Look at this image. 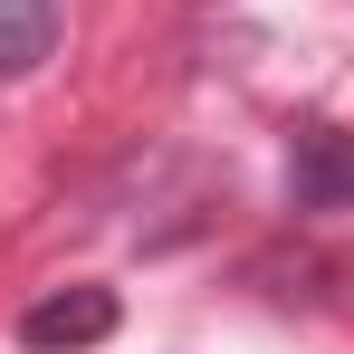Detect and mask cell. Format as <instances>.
<instances>
[{
	"instance_id": "cell-1",
	"label": "cell",
	"mask_w": 354,
	"mask_h": 354,
	"mask_svg": "<svg viewBox=\"0 0 354 354\" xmlns=\"http://www.w3.org/2000/svg\"><path fill=\"white\" fill-rule=\"evenodd\" d=\"M115 316H124L115 288H86V278H77V288H48L29 316H19V345L29 354H86V345L115 335Z\"/></svg>"
},
{
	"instance_id": "cell-2",
	"label": "cell",
	"mask_w": 354,
	"mask_h": 354,
	"mask_svg": "<svg viewBox=\"0 0 354 354\" xmlns=\"http://www.w3.org/2000/svg\"><path fill=\"white\" fill-rule=\"evenodd\" d=\"M288 201L297 211H354V134L345 124H297L288 134Z\"/></svg>"
},
{
	"instance_id": "cell-3",
	"label": "cell",
	"mask_w": 354,
	"mask_h": 354,
	"mask_svg": "<svg viewBox=\"0 0 354 354\" xmlns=\"http://www.w3.org/2000/svg\"><path fill=\"white\" fill-rule=\"evenodd\" d=\"M48 48H58V0H0V77H29Z\"/></svg>"
}]
</instances>
